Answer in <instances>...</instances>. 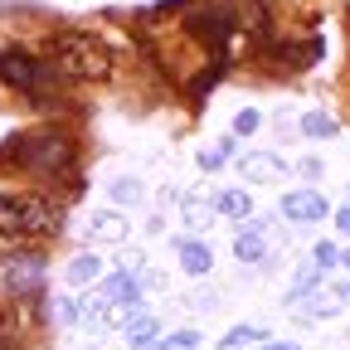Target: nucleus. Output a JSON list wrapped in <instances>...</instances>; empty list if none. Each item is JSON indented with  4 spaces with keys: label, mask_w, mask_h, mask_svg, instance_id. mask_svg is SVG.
I'll return each instance as SVG.
<instances>
[{
    "label": "nucleus",
    "mask_w": 350,
    "mask_h": 350,
    "mask_svg": "<svg viewBox=\"0 0 350 350\" xmlns=\"http://www.w3.org/2000/svg\"><path fill=\"white\" fill-rule=\"evenodd\" d=\"M44 64H49L59 78H73V83H107L112 78V49L88 34V29H59L44 44Z\"/></svg>",
    "instance_id": "nucleus-1"
},
{
    "label": "nucleus",
    "mask_w": 350,
    "mask_h": 350,
    "mask_svg": "<svg viewBox=\"0 0 350 350\" xmlns=\"http://www.w3.org/2000/svg\"><path fill=\"white\" fill-rule=\"evenodd\" d=\"M5 165H20V170H39V175H64L73 170V142L54 126H39V131H20V137L5 142L0 151Z\"/></svg>",
    "instance_id": "nucleus-2"
},
{
    "label": "nucleus",
    "mask_w": 350,
    "mask_h": 350,
    "mask_svg": "<svg viewBox=\"0 0 350 350\" xmlns=\"http://www.w3.org/2000/svg\"><path fill=\"white\" fill-rule=\"evenodd\" d=\"M44 234H59V209L44 200V195H15L5 190L0 195V239H44Z\"/></svg>",
    "instance_id": "nucleus-3"
},
{
    "label": "nucleus",
    "mask_w": 350,
    "mask_h": 350,
    "mask_svg": "<svg viewBox=\"0 0 350 350\" xmlns=\"http://www.w3.org/2000/svg\"><path fill=\"white\" fill-rule=\"evenodd\" d=\"M54 78H59V73L44 64V59H34L29 49H0V83H10L15 93H25V98H44Z\"/></svg>",
    "instance_id": "nucleus-4"
},
{
    "label": "nucleus",
    "mask_w": 350,
    "mask_h": 350,
    "mask_svg": "<svg viewBox=\"0 0 350 350\" xmlns=\"http://www.w3.org/2000/svg\"><path fill=\"white\" fill-rule=\"evenodd\" d=\"M185 29H190L195 39L214 44V49H224V44H229V34L239 29V10H234V5H214V10H195V15L185 20Z\"/></svg>",
    "instance_id": "nucleus-5"
},
{
    "label": "nucleus",
    "mask_w": 350,
    "mask_h": 350,
    "mask_svg": "<svg viewBox=\"0 0 350 350\" xmlns=\"http://www.w3.org/2000/svg\"><path fill=\"white\" fill-rule=\"evenodd\" d=\"M0 278H5L10 292H39V282H44V258H39V253L0 258Z\"/></svg>",
    "instance_id": "nucleus-6"
},
{
    "label": "nucleus",
    "mask_w": 350,
    "mask_h": 350,
    "mask_svg": "<svg viewBox=\"0 0 350 350\" xmlns=\"http://www.w3.org/2000/svg\"><path fill=\"white\" fill-rule=\"evenodd\" d=\"M301 301H306V306H301L306 321H326V317H336L340 306L350 301V278H345V282H331V287H326V282H317Z\"/></svg>",
    "instance_id": "nucleus-7"
},
{
    "label": "nucleus",
    "mask_w": 350,
    "mask_h": 350,
    "mask_svg": "<svg viewBox=\"0 0 350 350\" xmlns=\"http://www.w3.org/2000/svg\"><path fill=\"white\" fill-rule=\"evenodd\" d=\"M326 195L321 190H292L282 195V219L287 224H317V219H326Z\"/></svg>",
    "instance_id": "nucleus-8"
},
{
    "label": "nucleus",
    "mask_w": 350,
    "mask_h": 350,
    "mask_svg": "<svg viewBox=\"0 0 350 350\" xmlns=\"http://www.w3.org/2000/svg\"><path fill=\"white\" fill-rule=\"evenodd\" d=\"M239 170H243L248 185H273V180H282V175H287V161L273 156V151H248V156L239 161Z\"/></svg>",
    "instance_id": "nucleus-9"
},
{
    "label": "nucleus",
    "mask_w": 350,
    "mask_h": 350,
    "mask_svg": "<svg viewBox=\"0 0 350 350\" xmlns=\"http://www.w3.org/2000/svg\"><path fill=\"white\" fill-rule=\"evenodd\" d=\"M103 282V301L122 306V312H142V282L131 273H112V278H98Z\"/></svg>",
    "instance_id": "nucleus-10"
},
{
    "label": "nucleus",
    "mask_w": 350,
    "mask_h": 350,
    "mask_svg": "<svg viewBox=\"0 0 350 350\" xmlns=\"http://www.w3.org/2000/svg\"><path fill=\"white\" fill-rule=\"evenodd\" d=\"M234 253H239V262H262L268 258V224L262 219H243V229H239V239H234Z\"/></svg>",
    "instance_id": "nucleus-11"
},
{
    "label": "nucleus",
    "mask_w": 350,
    "mask_h": 350,
    "mask_svg": "<svg viewBox=\"0 0 350 350\" xmlns=\"http://www.w3.org/2000/svg\"><path fill=\"white\" fill-rule=\"evenodd\" d=\"M126 239V219L117 209H98L88 219V243H122Z\"/></svg>",
    "instance_id": "nucleus-12"
},
{
    "label": "nucleus",
    "mask_w": 350,
    "mask_h": 350,
    "mask_svg": "<svg viewBox=\"0 0 350 350\" xmlns=\"http://www.w3.org/2000/svg\"><path fill=\"white\" fill-rule=\"evenodd\" d=\"M175 253H180V268H185L190 278H204V273L214 268V248L200 243V239H175Z\"/></svg>",
    "instance_id": "nucleus-13"
},
{
    "label": "nucleus",
    "mask_w": 350,
    "mask_h": 350,
    "mask_svg": "<svg viewBox=\"0 0 350 350\" xmlns=\"http://www.w3.org/2000/svg\"><path fill=\"white\" fill-rule=\"evenodd\" d=\"M98 278H103V258L98 253H78L68 262V282L73 287H88V282H98Z\"/></svg>",
    "instance_id": "nucleus-14"
},
{
    "label": "nucleus",
    "mask_w": 350,
    "mask_h": 350,
    "mask_svg": "<svg viewBox=\"0 0 350 350\" xmlns=\"http://www.w3.org/2000/svg\"><path fill=\"white\" fill-rule=\"evenodd\" d=\"M180 214H185L190 229H209V224H214V204L200 200V195H185V200H180Z\"/></svg>",
    "instance_id": "nucleus-15"
},
{
    "label": "nucleus",
    "mask_w": 350,
    "mask_h": 350,
    "mask_svg": "<svg viewBox=\"0 0 350 350\" xmlns=\"http://www.w3.org/2000/svg\"><path fill=\"white\" fill-rule=\"evenodd\" d=\"M214 214H229V219H248L253 214V200H248V190H224L214 200Z\"/></svg>",
    "instance_id": "nucleus-16"
},
{
    "label": "nucleus",
    "mask_w": 350,
    "mask_h": 350,
    "mask_svg": "<svg viewBox=\"0 0 350 350\" xmlns=\"http://www.w3.org/2000/svg\"><path fill=\"white\" fill-rule=\"evenodd\" d=\"M126 336H131V345H151L156 340V317L151 312H131L126 317Z\"/></svg>",
    "instance_id": "nucleus-17"
},
{
    "label": "nucleus",
    "mask_w": 350,
    "mask_h": 350,
    "mask_svg": "<svg viewBox=\"0 0 350 350\" xmlns=\"http://www.w3.org/2000/svg\"><path fill=\"white\" fill-rule=\"evenodd\" d=\"M301 131H306V137H336L340 122H336L331 112H306V117H301Z\"/></svg>",
    "instance_id": "nucleus-18"
},
{
    "label": "nucleus",
    "mask_w": 350,
    "mask_h": 350,
    "mask_svg": "<svg viewBox=\"0 0 350 350\" xmlns=\"http://www.w3.org/2000/svg\"><path fill=\"white\" fill-rule=\"evenodd\" d=\"M142 180H137V175H117V180H112V200L117 204H142Z\"/></svg>",
    "instance_id": "nucleus-19"
},
{
    "label": "nucleus",
    "mask_w": 350,
    "mask_h": 350,
    "mask_svg": "<svg viewBox=\"0 0 350 350\" xmlns=\"http://www.w3.org/2000/svg\"><path fill=\"white\" fill-rule=\"evenodd\" d=\"M336 262H340V248H336V243H317V248H312V268H317L321 278L336 268Z\"/></svg>",
    "instance_id": "nucleus-20"
},
{
    "label": "nucleus",
    "mask_w": 350,
    "mask_h": 350,
    "mask_svg": "<svg viewBox=\"0 0 350 350\" xmlns=\"http://www.w3.org/2000/svg\"><path fill=\"white\" fill-rule=\"evenodd\" d=\"M229 151H234V142H219V146H204L200 151V170H219L229 161Z\"/></svg>",
    "instance_id": "nucleus-21"
},
{
    "label": "nucleus",
    "mask_w": 350,
    "mask_h": 350,
    "mask_svg": "<svg viewBox=\"0 0 350 350\" xmlns=\"http://www.w3.org/2000/svg\"><path fill=\"white\" fill-rule=\"evenodd\" d=\"M262 340V331L258 326H234L229 336H224V350H239V345H258Z\"/></svg>",
    "instance_id": "nucleus-22"
},
{
    "label": "nucleus",
    "mask_w": 350,
    "mask_h": 350,
    "mask_svg": "<svg viewBox=\"0 0 350 350\" xmlns=\"http://www.w3.org/2000/svg\"><path fill=\"white\" fill-rule=\"evenodd\" d=\"M258 126H262V117H258V112H253V107H248V112H239V117H234V131H239V137H253V131H258Z\"/></svg>",
    "instance_id": "nucleus-23"
},
{
    "label": "nucleus",
    "mask_w": 350,
    "mask_h": 350,
    "mask_svg": "<svg viewBox=\"0 0 350 350\" xmlns=\"http://www.w3.org/2000/svg\"><path fill=\"white\" fill-rule=\"evenodd\" d=\"M54 317H59L64 326H73V321H78V301H54Z\"/></svg>",
    "instance_id": "nucleus-24"
},
{
    "label": "nucleus",
    "mask_w": 350,
    "mask_h": 350,
    "mask_svg": "<svg viewBox=\"0 0 350 350\" xmlns=\"http://www.w3.org/2000/svg\"><path fill=\"white\" fill-rule=\"evenodd\" d=\"M170 345H180V350H195V345H200V336H195V331H175V336H170Z\"/></svg>",
    "instance_id": "nucleus-25"
},
{
    "label": "nucleus",
    "mask_w": 350,
    "mask_h": 350,
    "mask_svg": "<svg viewBox=\"0 0 350 350\" xmlns=\"http://www.w3.org/2000/svg\"><path fill=\"white\" fill-rule=\"evenodd\" d=\"M15 345H20V340H15V331H10L5 321H0V350H15Z\"/></svg>",
    "instance_id": "nucleus-26"
},
{
    "label": "nucleus",
    "mask_w": 350,
    "mask_h": 350,
    "mask_svg": "<svg viewBox=\"0 0 350 350\" xmlns=\"http://www.w3.org/2000/svg\"><path fill=\"white\" fill-rule=\"evenodd\" d=\"M336 229H340V234H350V204H345V209H336Z\"/></svg>",
    "instance_id": "nucleus-27"
},
{
    "label": "nucleus",
    "mask_w": 350,
    "mask_h": 350,
    "mask_svg": "<svg viewBox=\"0 0 350 350\" xmlns=\"http://www.w3.org/2000/svg\"><path fill=\"white\" fill-rule=\"evenodd\" d=\"M262 350H297V345H292V340H268Z\"/></svg>",
    "instance_id": "nucleus-28"
},
{
    "label": "nucleus",
    "mask_w": 350,
    "mask_h": 350,
    "mask_svg": "<svg viewBox=\"0 0 350 350\" xmlns=\"http://www.w3.org/2000/svg\"><path fill=\"white\" fill-rule=\"evenodd\" d=\"M340 268H345V273H350V248H345V253H340Z\"/></svg>",
    "instance_id": "nucleus-29"
},
{
    "label": "nucleus",
    "mask_w": 350,
    "mask_h": 350,
    "mask_svg": "<svg viewBox=\"0 0 350 350\" xmlns=\"http://www.w3.org/2000/svg\"><path fill=\"white\" fill-rule=\"evenodd\" d=\"M151 350H180V345H170V340H161V345H151Z\"/></svg>",
    "instance_id": "nucleus-30"
},
{
    "label": "nucleus",
    "mask_w": 350,
    "mask_h": 350,
    "mask_svg": "<svg viewBox=\"0 0 350 350\" xmlns=\"http://www.w3.org/2000/svg\"><path fill=\"white\" fill-rule=\"evenodd\" d=\"M131 350H151V345H131Z\"/></svg>",
    "instance_id": "nucleus-31"
}]
</instances>
